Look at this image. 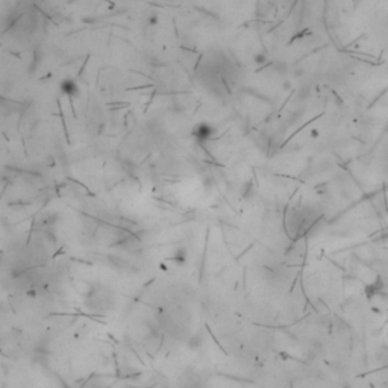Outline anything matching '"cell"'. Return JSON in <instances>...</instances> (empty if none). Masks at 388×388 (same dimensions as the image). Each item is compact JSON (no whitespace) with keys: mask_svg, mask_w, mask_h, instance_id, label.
<instances>
[{"mask_svg":"<svg viewBox=\"0 0 388 388\" xmlns=\"http://www.w3.org/2000/svg\"><path fill=\"white\" fill-rule=\"evenodd\" d=\"M322 217V211L314 205L291 206L285 214V232L291 241L300 240Z\"/></svg>","mask_w":388,"mask_h":388,"instance_id":"cell-1","label":"cell"},{"mask_svg":"<svg viewBox=\"0 0 388 388\" xmlns=\"http://www.w3.org/2000/svg\"><path fill=\"white\" fill-rule=\"evenodd\" d=\"M62 88H64V91H65V93H68V94H71V91H76V90H78V88L75 87V84H73V82H70V81H68V82H64Z\"/></svg>","mask_w":388,"mask_h":388,"instance_id":"cell-2","label":"cell"}]
</instances>
